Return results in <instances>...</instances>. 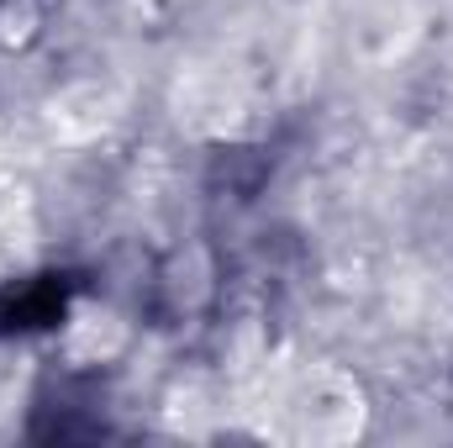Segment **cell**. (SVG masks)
<instances>
[{
    "label": "cell",
    "mask_w": 453,
    "mask_h": 448,
    "mask_svg": "<svg viewBox=\"0 0 453 448\" xmlns=\"http://www.w3.org/2000/svg\"><path fill=\"white\" fill-rule=\"evenodd\" d=\"M32 32H37V5L32 0H5L0 5V42L5 48H21Z\"/></svg>",
    "instance_id": "cell-1"
}]
</instances>
